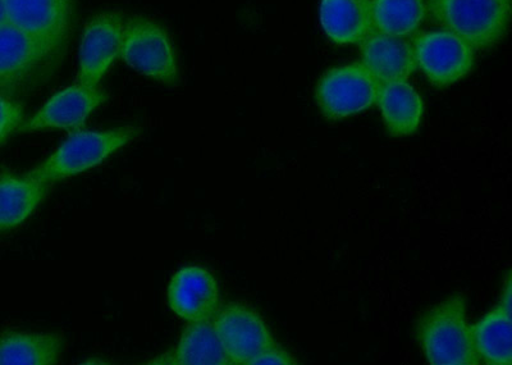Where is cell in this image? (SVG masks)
I'll return each instance as SVG.
<instances>
[{"instance_id": "1", "label": "cell", "mask_w": 512, "mask_h": 365, "mask_svg": "<svg viewBox=\"0 0 512 365\" xmlns=\"http://www.w3.org/2000/svg\"><path fill=\"white\" fill-rule=\"evenodd\" d=\"M425 7L442 29L474 50H487L500 43L509 29L512 0H425Z\"/></svg>"}, {"instance_id": "2", "label": "cell", "mask_w": 512, "mask_h": 365, "mask_svg": "<svg viewBox=\"0 0 512 365\" xmlns=\"http://www.w3.org/2000/svg\"><path fill=\"white\" fill-rule=\"evenodd\" d=\"M141 134L139 127L73 132L48 159L26 173L29 179L52 184L91 170Z\"/></svg>"}, {"instance_id": "3", "label": "cell", "mask_w": 512, "mask_h": 365, "mask_svg": "<svg viewBox=\"0 0 512 365\" xmlns=\"http://www.w3.org/2000/svg\"><path fill=\"white\" fill-rule=\"evenodd\" d=\"M63 54L4 22L0 25V94L15 97L38 88L57 70Z\"/></svg>"}, {"instance_id": "4", "label": "cell", "mask_w": 512, "mask_h": 365, "mask_svg": "<svg viewBox=\"0 0 512 365\" xmlns=\"http://www.w3.org/2000/svg\"><path fill=\"white\" fill-rule=\"evenodd\" d=\"M418 340L433 365H477L473 330L466 319L465 301L454 296L425 313L418 325Z\"/></svg>"}, {"instance_id": "5", "label": "cell", "mask_w": 512, "mask_h": 365, "mask_svg": "<svg viewBox=\"0 0 512 365\" xmlns=\"http://www.w3.org/2000/svg\"><path fill=\"white\" fill-rule=\"evenodd\" d=\"M120 57L128 66L167 85L178 81L175 49L162 26L150 18L135 16L125 21Z\"/></svg>"}, {"instance_id": "6", "label": "cell", "mask_w": 512, "mask_h": 365, "mask_svg": "<svg viewBox=\"0 0 512 365\" xmlns=\"http://www.w3.org/2000/svg\"><path fill=\"white\" fill-rule=\"evenodd\" d=\"M381 84L361 62L332 68L317 86L320 112L328 120H342L367 111L377 103Z\"/></svg>"}, {"instance_id": "7", "label": "cell", "mask_w": 512, "mask_h": 365, "mask_svg": "<svg viewBox=\"0 0 512 365\" xmlns=\"http://www.w3.org/2000/svg\"><path fill=\"white\" fill-rule=\"evenodd\" d=\"M6 20L64 54L76 17V0H3Z\"/></svg>"}, {"instance_id": "8", "label": "cell", "mask_w": 512, "mask_h": 365, "mask_svg": "<svg viewBox=\"0 0 512 365\" xmlns=\"http://www.w3.org/2000/svg\"><path fill=\"white\" fill-rule=\"evenodd\" d=\"M212 323L231 365H251L276 346L263 318L248 305H224L214 314Z\"/></svg>"}, {"instance_id": "9", "label": "cell", "mask_w": 512, "mask_h": 365, "mask_svg": "<svg viewBox=\"0 0 512 365\" xmlns=\"http://www.w3.org/2000/svg\"><path fill=\"white\" fill-rule=\"evenodd\" d=\"M413 49L416 66L438 88L456 84L472 72L475 50L451 31L419 35Z\"/></svg>"}, {"instance_id": "10", "label": "cell", "mask_w": 512, "mask_h": 365, "mask_svg": "<svg viewBox=\"0 0 512 365\" xmlns=\"http://www.w3.org/2000/svg\"><path fill=\"white\" fill-rule=\"evenodd\" d=\"M125 17L104 12L86 24L79 49V82L99 86L105 73L121 54Z\"/></svg>"}, {"instance_id": "11", "label": "cell", "mask_w": 512, "mask_h": 365, "mask_svg": "<svg viewBox=\"0 0 512 365\" xmlns=\"http://www.w3.org/2000/svg\"><path fill=\"white\" fill-rule=\"evenodd\" d=\"M108 94L99 86L75 84L59 91L34 116L21 123L17 132L80 130L91 113L107 102Z\"/></svg>"}, {"instance_id": "12", "label": "cell", "mask_w": 512, "mask_h": 365, "mask_svg": "<svg viewBox=\"0 0 512 365\" xmlns=\"http://www.w3.org/2000/svg\"><path fill=\"white\" fill-rule=\"evenodd\" d=\"M169 307L187 322L210 321L219 309L216 278L203 267H186L168 287Z\"/></svg>"}, {"instance_id": "13", "label": "cell", "mask_w": 512, "mask_h": 365, "mask_svg": "<svg viewBox=\"0 0 512 365\" xmlns=\"http://www.w3.org/2000/svg\"><path fill=\"white\" fill-rule=\"evenodd\" d=\"M361 63L379 84L408 81L416 71L413 44L374 31L360 44Z\"/></svg>"}, {"instance_id": "14", "label": "cell", "mask_w": 512, "mask_h": 365, "mask_svg": "<svg viewBox=\"0 0 512 365\" xmlns=\"http://www.w3.org/2000/svg\"><path fill=\"white\" fill-rule=\"evenodd\" d=\"M320 24L338 45H358L373 34L372 0H322Z\"/></svg>"}, {"instance_id": "15", "label": "cell", "mask_w": 512, "mask_h": 365, "mask_svg": "<svg viewBox=\"0 0 512 365\" xmlns=\"http://www.w3.org/2000/svg\"><path fill=\"white\" fill-rule=\"evenodd\" d=\"M149 364L231 365L210 321L189 322L175 349Z\"/></svg>"}, {"instance_id": "16", "label": "cell", "mask_w": 512, "mask_h": 365, "mask_svg": "<svg viewBox=\"0 0 512 365\" xmlns=\"http://www.w3.org/2000/svg\"><path fill=\"white\" fill-rule=\"evenodd\" d=\"M64 346L58 333L6 331L0 335V365H54Z\"/></svg>"}, {"instance_id": "17", "label": "cell", "mask_w": 512, "mask_h": 365, "mask_svg": "<svg viewBox=\"0 0 512 365\" xmlns=\"http://www.w3.org/2000/svg\"><path fill=\"white\" fill-rule=\"evenodd\" d=\"M49 184L16 176L11 172L0 173V232L20 226L44 202Z\"/></svg>"}, {"instance_id": "18", "label": "cell", "mask_w": 512, "mask_h": 365, "mask_svg": "<svg viewBox=\"0 0 512 365\" xmlns=\"http://www.w3.org/2000/svg\"><path fill=\"white\" fill-rule=\"evenodd\" d=\"M384 125L393 136H410L418 131L422 122V98L408 81L388 82L381 85L378 100Z\"/></svg>"}, {"instance_id": "19", "label": "cell", "mask_w": 512, "mask_h": 365, "mask_svg": "<svg viewBox=\"0 0 512 365\" xmlns=\"http://www.w3.org/2000/svg\"><path fill=\"white\" fill-rule=\"evenodd\" d=\"M480 362L489 365L512 363L511 310L498 307L472 327Z\"/></svg>"}, {"instance_id": "20", "label": "cell", "mask_w": 512, "mask_h": 365, "mask_svg": "<svg viewBox=\"0 0 512 365\" xmlns=\"http://www.w3.org/2000/svg\"><path fill=\"white\" fill-rule=\"evenodd\" d=\"M373 24L378 33L406 39L422 26L425 0H372Z\"/></svg>"}, {"instance_id": "21", "label": "cell", "mask_w": 512, "mask_h": 365, "mask_svg": "<svg viewBox=\"0 0 512 365\" xmlns=\"http://www.w3.org/2000/svg\"><path fill=\"white\" fill-rule=\"evenodd\" d=\"M24 107L8 95L0 94V145L6 143L24 122Z\"/></svg>"}, {"instance_id": "22", "label": "cell", "mask_w": 512, "mask_h": 365, "mask_svg": "<svg viewBox=\"0 0 512 365\" xmlns=\"http://www.w3.org/2000/svg\"><path fill=\"white\" fill-rule=\"evenodd\" d=\"M296 359L292 357L286 350L277 348V345L273 349L265 351L264 354L256 358L251 365H296Z\"/></svg>"}, {"instance_id": "23", "label": "cell", "mask_w": 512, "mask_h": 365, "mask_svg": "<svg viewBox=\"0 0 512 365\" xmlns=\"http://www.w3.org/2000/svg\"><path fill=\"white\" fill-rule=\"evenodd\" d=\"M4 22H7L6 12H4L3 0H0V25L4 24Z\"/></svg>"}]
</instances>
